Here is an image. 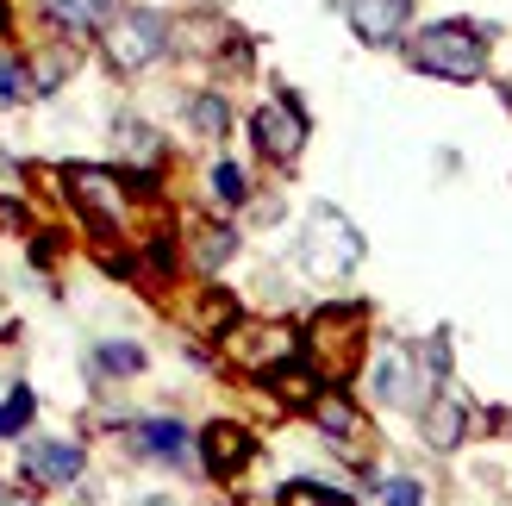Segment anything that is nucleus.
<instances>
[{
	"mask_svg": "<svg viewBox=\"0 0 512 506\" xmlns=\"http://www.w3.org/2000/svg\"><path fill=\"white\" fill-rule=\"evenodd\" d=\"M406 57H413V69L438 75V82H481V69H488V32L469 19H438L413 38Z\"/></svg>",
	"mask_w": 512,
	"mask_h": 506,
	"instance_id": "f257e3e1",
	"label": "nucleus"
},
{
	"mask_svg": "<svg viewBox=\"0 0 512 506\" xmlns=\"http://www.w3.org/2000/svg\"><path fill=\"white\" fill-rule=\"evenodd\" d=\"M100 44H107V63L113 69H125V75L150 69L169 50V13H157V7H125V13L107 19Z\"/></svg>",
	"mask_w": 512,
	"mask_h": 506,
	"instance_id": "f03ea898",
	"label": "nucleus"
},
{
	"mask_svg": "<svg viewBox=\"0 0 512 506\" xmlns=\"http://www.w3.org/2000/svg\"><path fill=\"white\" fill-rule=\"evenodd\" d=\"M363 307H338V313H319L313 332H306V357L319 363V375H331V382H344V375H356V363H363Z\"/></svg>",
	"mask_w": 512,
	"mask_h": 506,
	"instance_id": "7ed1b4c3",
	"label": "nucleus"
},
{
	"mask_svg": "<svg viewBox=\"0 0 512 506\" xmlns=\"http://www.w3.org/2000/svg\"><path fill=\"white\" fill-rule=\"evenodd\" d=\"M300 257L319 275H344V269H356V257H363V238L350 232V219L338 207H319L313 225H306V238H300Z\"/></svg>",
	"mask_w": 512,
	"mask_h": 506,
	"instance_id": "20e7f679",
	"label": "nucleus"
},
{
	"mask_svg": "<svg viewBox=\"0 0 512 506\" xmlns=\"http://www.w3.org/2000/svg\"><path fill=\"white\" fill-rule=\"evenodd\" d=\"M69 194H75V207H82V219L94 225V232H125V182L107 169H88V163H75L69 175Z\"/></svg>",
	"mask_w": 512,
	"mask_h": 506,
	"instance_id": "39448f33",
	"label": "nucleus"
},
{
	"mask_svg": "<svg viewBox=\"0 0 512 506\" xmlns=\"http://www.w3.org/2000/svg\"><path fill=\"white\" fill-rule=\"evenodd\" d=\"M250 138H256V150H263L269 163H294L306 150V113L294 107V100H269V107H256Z\"/></svg>",
	"mask_w": 512,
	"mask_h": 506,
	"instance_id": "423d86ee",
	"label": "nucleus"
},
{
	"mask_svg": "<svg viewBox=\"0 0 512 506\" xmlns=\"http://www.w3.org/2000/svg\"><path fill=\"white\" fill-rule=\"evenodd\" d=\"M344 19L363 44H400L406 19H413V0H344Z\"/></svg>",
	"mask_w": 512,
	"mask_h": 506,
	"instance_id": "0eeeda50",
	"label": "nucleus"
},
{
	"mask_svg": "<svg viewBox=\"0 0 512 506\" xmlns=\"http://www.w3.org/2000/svg\"><path fill=\"white\" fill-rule=\"evenodd\" d=\"M256 457V438L244 432V425L232 419H213L207 432H200V463H207V475H219V482H232V475Z\"/></svg>",
	"mask_w": 512,
	"mask_h": 506,
	"instance_id": "6e6552de",
	"label": "nucleus"
},
{
	"mask_svg": "<svg viewBox=\"0 0 512 506\" xmlns=\"http://www.w3.org/2000/svg\"><path fill=\"white\" fill-rule=\"evenodd\" d=\"M19 469L32 475V482H44V488H69L75 475H82V450L75 444H25Z\"/></svg>",
	"mask_w": 512,
	"mask_h": 506,
	"instance_id": "1a4fd4ad",
	"label": "nucleus"
},
{
	"mask_svg": "<svg viewBox=\"0 0 512 506\" xmlns=\"http://www.w3.org/2000/svg\"><path fill=\"white\" fill-rule=\"evenodd\" d=\"M413 375H406V350H381L375 357V394L388 400V407H406V400H413Z\"/></svg>",
	"mask_w": 512,
	"mask_h": 506,
	"instance_id": "9d476101",
	"label": "nucleus"
},
{
	"mask_svg": "<svg viewBox=\"0 0 512 506\" xmlns=\"http://www.w3.org/2000/svg\"><path fill=\"white\" fill-rule=\"evenodd\" d=\"M107 7L113 0H44V13L63 25V32H94V25H107Z\"/></svg>",
	"mask_w": 512,
	"mask_h": 506,
	"instance_id": "9b49d317",
	"label": "nucleus"
},
{
	"mask_svg": "<svg viewBox=\"0 0 512 506\" xmlns=\"http://www.w3.org/2000/svg\"><path fill=\"white\" fill-rule=\"evenodd\" d=\"M463 425H469V413L456 407V400H438V407L425 413V444L431 450H456L463 444Z\"/></svg>",
	"mask_w": 512,
	"mask_h": 506,
	"instance_id": "f8f14e48",
	"label": "nucleus"
},
{
	"mask_svg": "<svg viewBox=\"0 0 512 506\" xmlns=\"http://www.w3.org/2000/svg\"><path fill=\"white\" fill-rule=\"evenodd\" d=\"M138 444L150 450V457L182 463V450H188V425H175V419H144V425H138Z\"/></svg>",
	"mask_w": 512,
	"mask_h": 506,
	"instance_id": "ddd939ff",
	"label": "nucleus"
},
{
	"mask_svg": "<svg viewBox=\"0 0 512 506\" xmlns=\"http://www.w3.org/2000/svg\"><path fill=\"white\" fill-rule=\"evenodd\" d=\"M232 250H238V232H225V225H207V232H200V244H194V263L213 275L225 257H232Z\"/></svg>",
	"mask_w": 512,
	"mask_h": 506,
	"instance_id": "4468645a",
	"label": "nucleus"
},
{
	"mask_svg": "<svg viewBox=\"0 0 512 506\" xmlns=\"http://www.w3.org/2000/svg\"><path fill=\"white\" fill-rule=\"evenodd\" d=\"M188 113H194V125H200L207 138H225V125H232V107H225L219 94H194V100H188Z\"/></svg>",
	"mask_w": 512,
	"mask_h": 506,
	"instance_id": "2eb2a0df",
	"label": "nucleus"
},
{
	"mask_svg": "<svg viewBox=\"0 0 512 506\" xmlns=\"http://www.w3.org/2000/svg\"><path fill=\"white\" fill-rule=\"evenodd\" d=\"M32 407H38L32 388H13L7 400H0V438H19L25 425H32Z\"/></svg>",
	"mask_w": 512,
	"mask_h": 506,
	"instance_id": "dca6fc26",
	"label": "nucleus"
},
{
	"mask_svg": "<svg viewBox=\"0 0 512 506\" xmlns=\"http://www.w3.org/2000/svg\"><path fill=\"white\" fill-rule=\"evenodd\" d=\"M94 363L107 369V375H138V369H144V350H138V344H100Z\"/></svg>",
	"mask_w": 512,
	"mask_h": 506,
	"instance_id": "f3484780",
	"label": "nucleus"
},
{
	"mask_svg": "<svg viewBox=\"0 0 512 506\" xmlns=\"http://www.w3.org/2000/svg\"><path fill=\"white\" fill-rule=\"evenodd\" d=\"M207 182H213V200H225V207H238V200L250 194V182H244V169H238V163H213Z\"/></svg>",
	"mask_w": 512,
	"mask_h": 506,
	"instance_id": "a211bd4d",
	"label": "nucleus"
},
{
	"mask_svg": "<svg viewBox=\"0 0 512 506\" xmlns=\"http://www.w3.org/2000/svg\"><path fill=\"white\" fill-rule=\"evenodd\" d=\"M119 144L132 150V157H144V163H157V157H163V144L150 138V125H138V119H125V125H119Z\"/></svg>",
	"mask_w": 512,
	"mask_h": 506,
	"instance_id": "6ab92c4d",
	"label": "nucleus"
},
{
	"mask_svg": "<svg viewBox=\"0 0 512 506\" xmlns=\"http://www.w3.org/2000/svg\"><path fill=\"white\" fill-rule=\"evenodd\" d=\"M38 82H32V75H25L13 57H0V100H25V94H32Z\"/></svg>",
	"mask_w": 512,
	"mask_h": 506,
	"instance_id": "aec40b11",
	"label": "nucleus"
},
{
	"mask_svg": "<svg viewBox=\"0 0 512 506\" xmlns=\"http://www.w3.org/2000/svg\"><path fill=\"white\" fill-rule=\"evenodd\" d=\"M281 506H350L344 494H325V488H313V482H294L288 494H281Z\"/></svg>",
	"mask_w": 512,
	"mask_h": 506,
	"instance_id": "412c9836",
	"label": "nucleus"
},
{
	"mask_svg": "<svg viewBox=\"0 0 512 506\" xmlns=\"http://www.w3.org/2000/svg\"><path fill=\"white\" fill-rule=\"evenodd\" d=\"M381 500H388V506H425V494H419L413 475H394V482H381Z\"/></svg>",
	"mask_w": 512,
	"mask_h": 506,
	"instance_id": "4be33fe9",
	"label": "nucleus"
},
{
	"mask_svg": "<svg viewBox=\"0 0 512 506\" xmlns=\"http://www.w3.org/2000/svg\"><path fill=\"white\" fill-rule=\"evenodd\" d=\"M0 506H38L32 494H0Z\"/></svg>",
	"mask_w": 512,
	"mask_h": 506,
	"instance_id": "5701e85b",
	"label": "nucleus"
},
{
	"mask_svg": "<svg viewBox=\"0 0 512 506\" xmlns=\"http://www.w3.org/2000/svg\"><path fill=\"white\" fill-rule=\"evenodd\" d=\"M0 32H7V0H0Z\"/></svg>",
	"mask_w": 512,
	"mask_h": 506,
	"instance_id": "b1692460",
	"label": "nucleus"
}]
</instances>
